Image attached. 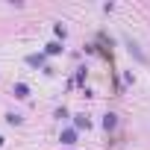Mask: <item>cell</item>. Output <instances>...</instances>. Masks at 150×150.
I'll list each match as a JSON object with an SVG mask.
<instances>
[{
    "label": "cell",
    "mask_w": 150,
    "mask_h": 150,
    "mask_svg": "<svg viewBox=\"0 0 150 150\" xmlns=\"http://www.w3.org/2000/svg\"><path fill=\"white\" fill-rule=\"evenodd\" d=\"M6 121H9V124H21V115H12V112H9V115H6Z\"/></svg>",
    "instance_id": "ba28073f"
},
{
    "label": "cell",
    "mask_w": 150,
    "mask_h": 150,
    "mask_svg": "<svg viewBox=\"0 0 150 150\" xmlns=\"http://www.w3.org/2000/svg\"><path fill=\"white\" fill-rule=\"evenodd\" d=\"M62 144H68V147L77 144V132H74V129H65V132H62Z\"/></svg>",
    "instance_id": "7a4b0ae2"
},
{
    "label": "cell",
    "mask_w": 150,
    "mask_h": 150,
    "mask_svg": "<svg viewBox=\"0 0 150 150\" xmlns=\"http://www.w3.org/2000/svg\"><path fill=\"white\" fill-rule=\"evenodd\" d=\"M127 47H129V53H132V56H135V59H138V62H141V65H144V62H147V56H144V53H141V47H138V44H135V41H132V38H127Z\"/></svg>",
    "instance_id": "6da1fadb"
},
{
    "label": "cell",
    "mask_w": 150,
    "mask_h": 150,
    "mask_svg": "<svg viewBox=\"0 0 150 150\" xmlns=\"http://www.w3.org/2000/svg\"><path fill=\"white\" fill-rule=\"evenodd\" d=\"M74 124H77L80 129H88V127H91V121H88L86 115H77V121H74Z\"/></svg>",
    "instance_id": "277c9868"
},
{
    "label": "cell",
    "mask_w": 150,
    "mask_h": 150,
    "mask_svg": "<svg viewBox=\"0 0 150 150\" xmlns=\"http://www.w3.org/2000/svg\"><path fill=\"white\" fill-rule=\"evenodd\" d=\"M59 50H62V47H59L56 41H50V44H47V53H59Z\"/></svg>",
    "instance_id": "52a82bcc"
},
{
    "label": "cell",
    "mask_w": 150,
    "mask_h": 150,
    "mask_svg": "<svg viewBox=\"0 0 150 150\" xmlns=\"http://www.w3.org/2000/svg\"><path fill=\"white\" fill-rule=\"evenodd\" d=\"M103 127H106V129H115V127H118V115H106V118H103Z\"/></svg>",
    "instance_id": "3957f363"
},
{
    "label": "cell",
    "mask_w": 150,
    "mask_h": 150,
    "mask_svg": "<svg viewBox=\"0 0 150 150\" xmlns=\"http://www.w3.org/2000/svg\"><path fill=\"white\" fill-rule=\"evenodd\" d=\"M27 62H30V65H41V62H44V56H27Z\"/></svg>",
    "instance_id": "8992f818"
},
{
    "label": "cell",
    "mask_w": 150,
    "mask_h": 150,
    "mask_svg": "<svg viewBox=\"0 0 150 150\" xmlns=\"http://www.w3.org/2000/svg\"><path fill=\"white\" fill-rule=\"evenodd\" d=\"M15 97H30V88H27L24 83H18V86H15Z\"/></svg>",
    "instance_id": "5b68a950"
}]
</instances>
